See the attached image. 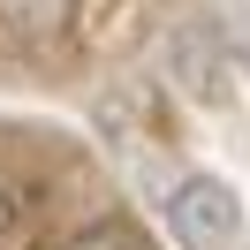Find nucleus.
Returning a JSON list of instances; mask_svg holds the SVG:
<instances>
[{"mask_svg": "<svg viewBox=\"0 0 250 250\" xmlns=\"http://www.w3.org/2000/svg\"><path fill=\"white\" fill-rule=\"evenodd\" d=\"M167 228L182 250H228L243 235V197H235L220 174H182L167 197Z\"/></svg>", "mask_w": 250, "mask_h": 250, "instance_id": "1", "label": "nucleus"}, {"mask_svg": "<svg viewBox=\"0 0 250 250\" xmlns=\"http://www.w3.org/2000/svg\"><path fill=\"white\" fill-rule=\"evenodd\" d=\"M61 250H152V243H144V228H137V220H91V228H83V235H68Z\"/></svg>", "mask_w": 250, "mask_h": 250, "instance_id": "2", "label": "nucleus"}, {"mask_svg": "<svg viewBox=\"0 0 250 250\" xmlns=\"http://www.w3.org/2000/svg\"><path fill=\"white\" fill-rule=\"evenodd\" d=\"M68 8H76V0H0V16L16 23V31H61Z\"/></svg>", "mask_w": 250, "mask_h": 250, "instance_id": "3", "label": "nucleus"}, {"mask_svg": "<svg viewBox=\"0 0 250 250\" xmlns=\"http://www.w3.org/2000/svg\"><path fill=\"white\" fill-rule=\"evenodd\" d=\"M16 228V197H8V189H0V235Z\"/></svg>", "mask_w": 250, "mask_h": 250, "instance_id": "4", "label": "nucleus"}]
</instances>
